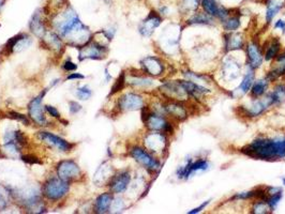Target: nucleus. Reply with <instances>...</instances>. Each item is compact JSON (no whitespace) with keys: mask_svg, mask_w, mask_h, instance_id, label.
Instances as JSON below:
<instances>
[{"mask_svg":"<svg viewBox=\"0 0 285 214\" xmlns=\"http://www.w3.org/2000/svg\"><path fill=\"white\" fill-rule=\"evenodd\" d=\"M62 38L67 39L73 45H86L90 41V31L79 20Z\"/></svg>","mask_w":285,"mask_h":214,"instance_id":"obj_4","label":"nucleus"},{"mask_svg":"<svg viewBox=\"0 0 285 214\" xmlns=\"http://www.w3.org/2000/svg\"><path fill=\"white\" fill-rule=\"evenodd\" d=\"M140 63L142 66V70L150 76H154V77L161 76L165 71V65L163 61L158 57H153V56L146 57L141 60Z\"/></svg>","mask_w":285,"mask_h":214,"instance_id":"obj_14","label":"nucleus"},{"mask_svg":"<svg viewBox=\"0 0 285 214\" xmlns=\"http://www.w3.org/2000/svg\"><path fill=\"white\" fill-rule=\"evenodd\" d=\"M4 3H5V0H0V8H2V7H3Z\"/></svg>","mask_w":285,"mask_h":214,"instance_id":"obj_47","label":"nucleus"},{"mask_svg":"<svg viewBox=\"0 0 285 214\" xmlns=\"http://www.w3.org/2000/svg\"><path fill=\"white\" fill-rule=\"evenodd\" d=\"M274 105V100L270 93L262 99L254 100L249 106H242V112L248 117H258L263 115L269 107Z\"/></svg>","mask_w":285,"mask_h":214,"instance_id":"obj_6","label":"nucleus"},{"mask_svg":"<svg viewBox=\"0 0 285 214\" xmlns=\"http://www.w3.org/2000/svg\"><path fill=\"white\" fill-rule=\"evenodd\" d=\"M241 25L240 22V14H229L224 21H223V28L227 32H234L236 31Z\"/></svg>","mask_w":285,"mask_h":214,"instance_id":"obj_30","label":"nucleus"},{"mask_svg":"<svg viewBox=\"0 0 285 214\" xmlns=\"http://www.w3.org/2000/svg\"><path fill=\"white\" fill-rule=\"evenodd\" d=\"M240 73V65L230 58L226 59L223 63V75L227 80L236 79Z\"/></svg>","mask_w":285,"mask_h":214,"instance_id":"obj_23","label":"nucleus"},{"mask_svg":"<svg viewBox=\"0 0 285 214\" xmlns=\"http://www.w3.org/2000/svg\"><path fill=\"white\" fill-rule=\"evenodd\" d=\"M142 121L150 131L163 132L166 134L173 133V126L167 121L163 113L149 112L146 107H142Z\"/></svg>","mask_w":285,"mask_h":214,"instance_id":"obj_2","label":"nucleus"},{"mask_svg":"<svg viewBox=\"0 0 285 214\" xmlns=\"http://www.w3.org/2000/svg\"><path fill=\"white\" fill-rule=\"evenodd\" d=\"M224 41H225L224 50L226 52L230 50H239L244 45V39L240 33H235V32L227 33L224 35Z\"/></svg>","mask_w":285,"mask_h":214,"instance_id":"obj_22","label":"nucleus"},{"mask_svg":"<svg viewBox=\"0 0 285 214\" xmlns=\"http://www.w3.org/2000/svg\"><path fill=\"white\" fill-rule=\"evenodd\" d=\"M118 107L124 112L141 110L144 107V99L139 95H136V93L129 92L119 99Z\"/></svg>","mask_w":285,"mask_h":214,"instance_id":"obj_11","label":"nucleus"},{"mask_svg":"<svg viewBox=\"0 0 285 214\" xmlns=\"http://www.w3.org/2000/svg\"><path fill=\"white\" fill-rule=\"evenodd\" d=\"M45 111L51 116V117H55V118H60V114L59 112L57 111L56 107L54 106H50V105H46L45 106Z\"/></svg>","mask_w":285,"mask_h":214,"instance_id":"obj_40","label":"nucleus"},{"mask_svg":"<svg viewBox=\"0 0 285 214\" xmlns=\"http://www.w3.org/2000/svg\"><path fill=\"white\" fill-rule=\"evenodd\" d=\"M268 84H269V82L267 78L256 80V82L253 83V85L251 87V97L254 99L262 98L267 92Z\"/></svg>","mask_w":285,"mask_h":214,"instance_id":"obj_26","label":"nucleus"},{"mask_svg":"<svg viewBox=\"0 0 285 214\" xmlns=\"http://www.w3.org/2000/svg\"><path fill=\"white\" fill-rule=\"evenodd\" d=\"M130 84L137 88H149L153 86V80L145 76H136L130 80Z\"/></svg>","mask_w":285,"mask_h":214,"instance_id":"obj_33","label":"nucleus"},{"mask_svg":"<svg viewBox=\"0 0 285 214\" xmlns=\"http://www.w3.org/2000/svg\"><path fill=\"white\" fill-rule=\"evenodd\" d=\"M83 78H85V76L80 73H72L67 77V79H83Z\"/></svg>","mask_w":285,"mask_h":214,"instance_id":"obj_46","label":"nucleus"},{"mask_svg":"<svg viewBox=\"0 0 285 214\" xmlns=\"http://www.w3.org/2000/svg\"><path fill=\"white\" fill-rule=\"evenodd\" d=\"M69 191L68 182L62 180L61 178H50L48 179L43 186L44 196L53 202L61 199Z\"/></svg>","mask_w":285,"mask_h":214,"instance_id":"obj_3","label":"nucleus"},{"mask_svg":"<svg viewBox=\"0 0 285 214\" xmlns=\"http://www.w3.org/2000/svg\"><path fill=\"white\" fill-rule=\"evenodd\" d=\"M45 39H46V42L49 44V46H51V47L57 49V50L62 48L61 40H60V38L57 34H55V33H47V37Z\"/></svg>","mask_w":285,"mask_h":214,"instance_id":"obj_36","label":"nucleus"},{"mask_svg":"<svg viewBox=\"0 0 285 214\" xmlns=\"http://www.w3.org/2000/svg\"><path fill=\"white\" fill-rule=\"evenodd\" d=\"M75 95H76V97L79 98L80 100L86 101V100H88V99L92 98L93 92H92V90H90L87 86H82V87H80V88H77V89H76Z\"/></svg>","mask_w":285,"mask_h":214,"instance_id":"obj_37","label":"nucleus"},{"mask_svg":"<svg viewBox=\"0 0 285 214\" xmlns=\"http://www.w3.org/2000/svg\"><path fill=\"white\" fill-rule=\"evenodd\" d=\"M63 68H64V70H66V71L71 72V71H74V70L77 69V65L75 63H73L72 61H66V62H64V64H63Z\"/></svg>","mask_w":285,"mask_h":214,"instance_id":"obj_43","label":"nucleus"},{"mask_svg":"<svg viewBox=\"0 0 285 214\" xmlns=\"http://www.w3.org/2000/svg\"><path fill=\"white\" fill-rule=\"evenodd\" d=\"M8 205V200L5 196V193L0 192V210H4Z\"/></svg>","mask_w":285,"mask_h":214,"instance_id":"obj_44","label":"nucleus"},{"mask_svg":"<svg viewBox=\"0 0 285 214\" xmlns=\"http://www.w3.org/2000/svg\"><path fill=\"white\" fill-rule=\"evenodd\" d=\"M247 55H248V60H249V65L250 68L255 70L258 69L263 63L264 56L262 53V50L260 48V45H258L257 42L252 41L248 44L247 46Z\"/></svg>","mask_w":285,"mask_h":214,"instance_id":"obj_19","label":"nucleus"},{"mask_svg":"<svg viewBox=\"0 0 285 214\" xmlns=\"http://www.w3.org/2000/svg\"><path fill=\"white\" fill-rule=\"evenodd\" d=\"M29 27H30L31 31L39 37H42L45 33V27H44V23L42 20V13L40 10H38L33 13Z\"/></svg>","mask_w":285,"mask_h":214,"instance_id":"obj_24","label":"nucleus"},{"mask_svg":"<svg viewBox=\"0 0 285 214\" xmlns=\"http://www.w3.org/2000/svg\"><path fill=\"white\" fill-rule=\"evenodd\" d=\"M189 25H212L213 17L205 12L195 13L188 20Z\"/></svg>","mask_w":285,"mask_h":214,"instance_id":"obj_31","label":"nucleus"},{"mask_svg":"<svg viewBox=\"0 0 285 214\" xmlns=\"http://www.w3.org/2000/svg\"><path fill=\"white\" fill-rule=\"evenodd\" d=\"M162 19L160 16L159 13L151 11L149 13V15L141 22L139 26V33L142 37H149L153 33L154 29L158 28V27L161 25Z\"/></svg>","mask_w":285,"mask_h":214,"instance_id":"obj_16","label":"nucleus"},{"mask_svg":"<svg viewBox=\"0 0 285 214\" xmlns=\"http://www.w3.org/2000/svg\"><path fill=\"white\" fill-rule=\"evenodd\" d=\"M130 180H131V176L129 171H121L117 173V175L113 176L112 179L110 180L111 191L115 194L123 193L128 189V185L130 183Z\"/></svg>","mask_w":285,"mask_h":214,"instance_id":"obj_18","label":"nucleus"},{"mask_svg":"<svg viewBox=\"0 0 285 214\" xmlns=\"http://www.w3.org/2000/svg\"><path fill=\"white\" fill-rule=\"evenodd\" d=\"M280 50H281V44L279 42L278 39H274L273 41H270L268 43V46L265 50V59L267 61H271L274 60L278 57V55L280 53Z\"/></svg>","mask_w":285,"mask_h":214,"instance_id":"obj_29","label":"nucleus"},{"mask_svg":"<svg viewBox=\"0 0 285 214\" xmlns=\"http://www.w3.org/2000/svg\"><path fill=\"white\" fill-rule=\"evenodd\" d=\"M201 6L207 14H209L212 17L219 19L222 22L230 14L229 10L219 6L217 0H201Z\"/></svg>","mask_w":285,"mask_h":214,"instance_id":"obj_13","label":"nucleus"},{"mask_svg":"<svg viewBox=\"0 0 285 214\" xmlns=\"http://www.w3.org/2000/svg\"><path fill=\"white\" fill-rule=\"evenodd\" d=\"M253 83H254V73H253V69L250 68V70L247 72V74H245L244 77L242 78V82L240 83V85L236 89V91L239 92L240 96H243L247 92H249V90L251 89Z\"/></svg>","mask_w":285,"mask_h":214,"instance_id":"obj_28","label":"nucleus"},{"mask_svg":"<svg viewBox=\"0 0 285 214\" xmlns=\"http://www.w3.org/2000/svg\"><path fill=\"white\" fill-rule=\"evenodd\" d=\"M242 152L252 158L264 160H276L285 158V137L265 138L253 140L250 145L241 149Z\"/></svg>","mask_w":285,"mask_h":214,"instance_id":"obj_1","label":"nucleus"},{"mask_svg":"<svg viewBox=\"0 0 285 214\" xmlns=\"http://www.w3.org/2000/svg\"><path fill=\"white\" fill-rule=\"evenodd\" d=\"M209 204H210V200H206V202L203 203L200 207H198V208H195V209H193V210H190L188 213H189V214H197V213H200V212H202L207 206H208Z\"/></svg>","mask_w":285,"mask_h":214,"instance_id":"obj_41","label":"nucleus"},{"mask_svg":"<svg viewBox=\"0 0 285 214\" xmlns=\"http://www.w3.org/2000/svg\"><path fill=\"white\" fill-rule=\"evenodd\" d=\"M269 210L270 208L265 199H256L253 203L251 212L255 214H263V213H268Z\"/></svg>","mask_w":285,"mask_h":214,"instance_id":"obj_34","label":"nucleus"},{"mask_svg":"<svg viewBox=\"0 0 285 214\" xmlns=\"http://www.w3.org/2000/svg\"><path fill=\"white\" fill-rule=\"evenodd\" d=\"M209 168V163L206 159L199 158L197 160L188 159L186 164L180 166L177 170V177L179 179H189L194 173L199 171H205Z\"/></svg>","mask_w":285,"mask_h":214,"instance_id":"obj_7","label":"nucleus"},{"mask_svg":"<svg viewBox=\"0 0 285 214\" xmlns=\"http://www.w3.org/2000/svg\"><path fill=\"white\" fill-rule=\"evenodd\" d=\"M106 48L98 43H90L84 45L80 50V59H102L105 57Z\"/></svg>","mask_w":285,"mask_h":214,"instance_id":"obj_17","label":"nucleus"},{"mask_svg":"<svg viewBox=\"0 0 285 214\" xmlns=\"http://www.w3.org/2000/svg\"><path fill=\"white\" fill-rule=\"evenodd\" d=\"M275 28H277V29H281V30L285 33V21H283V20H279V21H277V22H276V24H275Z\"/></svg>","mask_w":285,"mask_h":214,"instance_id":"obj_45","label":"nucleus"},{"mask_svg":"<svg viewBox=\"0 0 285 214\" xmlns=\"http://www.w3.org/2000/svg\"><path fill=\"white\" fill-rule=\"evenodd\" d=\"M145 146L146 148L155 154L163 153L166 149L167 145V138L163 132H157L152 131L145 137Z\"/></svg>","mask_w":285,"mask_h":214,"instance_id":"obj_8","label":"nucleus"},{"mask_svg":"<svg viewBox=\"0 0 285 214\" xmlns=\"http://www.w3.org/2000/svg\"><path fill=\"white\" fill-rule=\"evenodd\" d=\"M38 136H39V138L43 140L44 142H46L47 145L54 147V148H56L60 151H64V152L70 151L73 147V145H71L67 140H64L61 137L54 135V134H51L49 132H39Z\"/></svg>","mask_w":285,"mask_h":214,"instance_id":"obj_15","label":"nucleus"},{"mask_svg":"<svg viewBox=\"0 0 285 214\" xmlns=\"http://www.w3.org/2000/svg\"><path fill=\"white\" fill-rule=\"evenodd\" d=\"M266 7V22L267 24H269L283 9L284 2L283 0H267Z\"/></svg>","mask_w":285,"mask_h":214,"instance_id":"obj_25","label":"nucleus"},{"mask_svg":"<svg viewBox=\"0 0 285 214\" xmlns=\"http://www.w3.org/2000/svg\"><path fill=\"white\" fill-rule=\"evenodd\" d=\"M31 45V39L27 34H17L7 43V48L13 52H19Z\"/></svg>","mask_w":285,"mask_h":214,"instance_id":"obj_21","label":"nucleus"},{"mask_svg":"<svg viewBox=\"0 0 285 214\" xmlns=\"http://www.w3.org/2000/svg\"><path fill=\"white\" fill-rule=\"evenodd\" d=\"M271 97H273L274 100V105H279L285 101V85L284 84H279L277 85L273 92H270Z\"/></svg>","mask_w":285,"mask_h":214,"instance_id":"obj_32","label":"nucleus"},{"mask_svg":"<svg viewBox=\"0 0 285 214\" xmlns=\"http://www.w3.org/2000/svg\"><path fill=\"white\" fill-rule=\"evenodd\" d=\"M282 182H283V185H285V178H282Z\"/></svg>","mask_w":285,"mask_h":214,"instance_id":"obj_48","label":"nucleus"},{"mask_svg":"<svg viewBox=\"0 0 285 214\" xmlns=\"http://www.w3.org/2000/svg\"><path fill=\"white\" fill-rule=\"evenodd\" d=\"M44 93H41L40 96L34 98L28 105L29 117L33 120V121L38 126H45L46 122H47L46 118L44 116L43 106H42V100H43V97H44Z\"/></svg>","mask_w":285,"mask_h":214,"instance_id":"obj_12","label":"nucleus"},{"mask_svg":"<svg viewBox=\"0 0 285 214\" xmlns=\"http://www.w3.org/2000/svg\"><path fill=\"white\" fill-rule=\"evenodd\" d=\"M130 154L138 164H140L142 167H145L149 171H158L161 168V164L159 160L154 156H152L148 151L140 148L138 146L132 147L130 150Z\"/></svg>","mask_w":285,"mask_h":214,"instance_id":"obj_5","label":"nucleus"},{"mask_svg":"<svg viewBox=\"0 0 285 214\" xmlns=\"http://www.w3.org/2000/svg\"><path fill=\"white\" fill-rule=\"evenodd\" d=\"M200 5H201V0H181V3H180L181 11L185 13H189V12H193V11L198 10Z\"/></svg>","mask_w":285,"mask_h":214,"instance_id":"obj_35","label":"nucleus"},{"mask_svg":"<svg viewBox=\"0 0 285 214\" xmlns=\"http://www.w3.org/2000/svg\"><path fill=\"white\" fill-rule=\"evenodd\" d=\"M58 177L64 181H72L81 176V168L74 160H62L57 166Z\"/></svg>","mask_w":285,"mask_h":214,"instance_id":"obj_9","label":"nucleus"},{"mask_svg":"<svg viewBox=\"0 0 285 214\" xmlns=\"http://www.w3.org/2000/svg\"><path fill=\"white\" fill-rule=\"evenodd\" d=\"M179 83L187 91L189 98L200 99L205 95H208L210 92L209 89H207L206 87L200 85L197 82H193V80H179Z\"/></svg>","mask_w":285,"mask_h":214,"instance_id":"obj_20","label":"nucleus"},{"mask_svg":"<svg viewBox=\"0 0 285 214\" xmlns=\"http://www.w3.org/2000/svg\"><path fill=\"white\" fill-rule=\"evenodd\" d=\"M10 117L13 118V119L17 120V121H21L22 123H24V124H26V126H29V123H30L27 117H26L25 115L20 114V113H16V112H11V113H10Z\"/></svg>","mask_w":285,"mask_h":214,"instance_id":"obj_39","label":"nucleus"},{"mask_svg":"<svg viewBox=\"0 0 285 214\" xmlns=\"http://www.w3.org/2000/svg\"><path fill=\"white\" fill-rule=\"evenodd\" d=\"M124 84H126V77H124V73H122V74L118 77V79L116 80L115 85L113 86V89H112L111 95H114V93L120 91V90L123 88Z\"/></svg>","mask_w":285,"mask_h":214,"instance_id":"obj_38","label":"nucleus"},{"mask_svg":"<svg viewBox=\"0 0 285 214\" xmlns=\"http://www.w3.org/2000/svg\"><path fill=\"white\" fill-rule=\"evenodd\" d=\"M112 195L109 193H104L98 197L97 202H96V211L98 213H105L110 210L111 205H112Z\"/></svg>","mask_w":285,"mask_h":214,"instance_id":"obj_27","label":"nucleus"},{"mask_svg":"<svg viewBox=\"0 0 285 214\" xmlns=\"http://www.w3.org/2000/svg\"><path fill=\"white\" fill-rule=\"evenodd\" d=\"M82 110V106L76 102H70V112L71 114H76Z\"/></svg>","mask_w":285,"mask_h":214,"instance_id":"obj_42","label":"nucleus"},{"mask_svg":"<svg viewBox=\"0 0 285 214\" xmlns=\"http://www.w3.org/2000/svg\"><path fill=\"white\" fill-rule=\"evenodd\" d=\"M162 113L164 115L171 116L173 119L178 120V121H184L189 116L187 106L184 102L180 101H170L162 106Z\"/></svg>","mask_w":285,"mask_h":214,"instance_id":"obj_10","label":"nucleus"}]
</instances>
